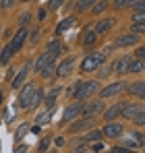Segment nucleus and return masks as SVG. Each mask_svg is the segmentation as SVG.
Returning <instances> with one entry per match:
<instances>
[{
	"instance_id": "1",
	"label": "nucleus",
	"mask_w": 145,
	"mask_h": 153,
	"mask_svg": "<svg viewBox=\"0 0 145 153\" xmlns=\"http://www.w3.org/2000/svg\"><path fill=\"white\" fill-rule=\"evenodd\" d=\"M97 89H99V83L97 81H81V85L77 87V91H75V100L77 102H85V100H89L93 93H97Z\"/></svg>"
},
{
	"instance_id": "2",
	"label": "nucleus",
	"mask_w": 145,
	"mask_h": 153,
	"mask_svg": "<svg viewBox=\"0 0 145 153\" xmlns=\"http://www.w3.org/2000/svg\"><path fill=\"white\" fill-rule=\"evenodd\" d=\"M104 60H106L104 54H89V56H85L81 60V73H93V71H97L104 64Z\"/></svg>"
},
{
	"instance_id": "3",
	"label": "nucleus",
	"mask_w": 145,
	"mask_h": 153,
	"mask_svg": "<svg viewBox=\"0 0 145 153\" xmlns=\"http://www.w3.org/2000/svg\"><path fill=\"white\" fill-rule=\"evenodd\" d=\"M83 105H85V102H72V103H69V105L64 108V116H62L60 124H69V122H72V120H77V118L81 116Z\"/></svg>"
},
{
	"instance_id": "4",
	"label": "nucleus",
	"mask_w": 145,
	"mask_h": 153,
	"mask_svg": "<svg viewBox=\"0 0 145 153\" xmlns=\"http://www.w3.org/2000/svg\"><path fill=\"white\" fill-rule=\"evenodd\" d=\"M126 89V81H116V83H110L106 89H102L99 91V97L102 100H108V97H112V95H118L120 91Z\"/></svg>"
},
{
	"instance_id": "5",
	"label": "nucleus",
	"mask_w": 145,
	"mask_h": 153,
	"mask_svg": "<svg viewBox=\"0 0 145 153\" xmlns=\"http://www.w3.org/2000/svg\"><path fill=\"white\" fill-rule=\"evenodd\" d=\"M33 91H35V85L33 83H27L21 87V91H19V105L25 108V110H29V102H31V97H33Z\"/></svg>"
},
{
	"instance_id": "6",
	"label": "nucleus",
	"mask_w": 145,
	"mask_h": 153,
	"mask_svg": "<svg viewBox=\"0 0 145 153\" xmlns=\"http://www.w3.org/2000/svg\"><path fill=\"white\" fill-rule=\"evenodd\" d=\"M122 132H124V126H122L120 122H116V120L108 122L106 126L102 128V134L104 137H110V139H118V137H122Z\"/></svg>"
},
{
	"instance_id": "7",
	"label": "nucleus",
	"mask_w": 145,
	"mask_h": 153,
	"mask_svg": "<svg viewBox=\"0 0 145 153\" xmlns=\"http://www.w3.org/2000/svg\"><path fill=\"white\" fill-rule=\"evenodd\" d=\"M72 64H75V58L69 56V58H64L58 66H56V71H54V75L58 76V79H64V76H69L72 73Z\"/></svg>"
},
{
	"instance_id": "8",
	"label": "nucleus",
	"mask_w": 145,
	"mask_h": 153,
	"mask_svg": "<svg viewBox=\"0 0 145 153\" xmlns=\"http://www.w3.org/2000/svg\"><path fill=\"white\" fill-rule=\"evenodd\" d=\"M27 33H29V31H27V27H21V29L15 33V37H13V39H10V44H8V46L13 48V52H19L21 48H23L25 39H27Z\"/></svg>"
},
{
	"instance_id": "9",
	"label": "nucleus",
	"mask_w": 145,
	"mask_h": 153,
	"mask_svg": "<svg viewBox=\"0 0 145 153\" xmlns=\"http://www.w3.org/2000/svg\"><path fill=\"white\" fill-rule=\"evenodd\" d=\"M102 110H104V103L102 102H91V103H85L83 105L81 114H83V118H93L97 114H102Z\"/></svg>"
},
{
	"instance_id": "10",
	"label": "nucleus",
	"mask_w": 145,
	"mask_h": 153,
	"mask_svg": "<svg viewBox=\"0 0 145 153\" xmlns=\"http://www.w3.org/2000/svg\"><path fill=\"white\" fill-rule=\"evenodd\" d=\"M124 105H126L124 102H118V103H114V105H110V108L104 112V120H106V122H112V120H116V118H118V116L122 114Z\"/></svg>"
},
{
	"instance_id": "11",
	"label": "nucleus",
	"mask_w": 145,
	"mask_h": 153,
	"mask_svg": "<svg viewBox=\"0 0 145 153\" xmlns=\"http://www.w3.org/2000/svg\"><path fill=\"white\" fill-rule=\"evenodd\" d=\"M27 73H29V64H23L21 68H19V73L10 79V87L13 89H21L25 85V79H27Z\"/></svg>"
},
{
	"instance_id": "12",
	"label": "nucleus",
	"mask_w": 145,
	"mask_h": 153,
	"mask_svg": "<svg viewBox=\"0 0 145 153\" xmlns=\"http://www.w3.org/2000/svg\"><path fill=\"white\" fill-rule=\"evenodd\" d=\"M139 42V35H135V33H124L120 37H116L114 39V46L116 48H126V46H135Z\"/></svg>"
},
{
	"instance_id": "13",
	"label": "nucleus",
	"mask_w": 145,
	"mask_h": 153,
	"mask_svg": "<svg viewBox=\"0 0 145 153\" xmlns=\"http://www.w3.org/2000/svg\"><path fill=\"white\" fill-rule=\"evenodd\" d=\"M93 126V118H79V120H75L71 126H69V132H83L85 128H91Z\"/></svg>"
},
{
	"instance_id": "14",
	"label": "nucleus",
	"mask_w": 145,
	"mask_h": 153,
	"mask_svg": "<svg viewBox=\"0 0 145 153\" xmlns=\"http://www.w3.org/2000/svg\"><path fill=\"white\" fill-rule=\"evenodd\" d=\"M143 112V103H131V105H124V110H122V118H126V120H133L135 116H139Z\"/></svg>"
},
{
	"instance_id": "15",
	"label": "nucleus",
	"mask_w": 145,
	"mask_h": 153,
	"mask_svg": "<svg viewBox=\"0 0 145 153\" xmlns=\"http://www.w3.org/2000/svg\"><path fill=\"white\" fill-rule=\"evenodd\" d=\"M114 23H116V21H114L112 17H110V19H102V21H97V25H96V29H93V31H96L97 35H102V33H108V31L114 27Z\"/></svg>"
},
{
	"instance_id": "16",
	"label": "nucleus",
	"mask_w": 145,
	"mask_h": 153,
	"mask_svg": "<svg viewBox=\"0 0 145 153\" xmlns=\"http://www.w3.org/2000/svg\"><path fill=\"white\" fill-rule=\"evenodd\" d=\"M129 93H131V95H135V97H139V100H145V83H143V81L131 83Z\"/></svg>"
},
{
	"instance_id": "17",
	"label": "nucleus",
	"mask_w": 145,
	"mask_h": 153,
	"mask_svg": "<svg viewBox=\"0 0 145 153\" xmlns=\"http://www.w3.org/2000/svg\"><path fill=\"white\" fill-rule=\"evenodd\" d=\"M64 50H67V48L60 44V39H58V37H56V39H52V42H48V48H46V52H48V54H52L54 58H56L58 54H62Z\"/></svg>"
},
{
	"instance_id": "18",
	"label": "nucleus",
	"mask_w": 145,
	"mask_h": 153,
	"mask_svg": "<svg viewBox=\"0 0 145 153\" xmlns=\"http://www.w3.org/2000/svg\"><path fill=\"white\" fill-rule=\"evenodd\" d=\"M60 91H62L60 87H54V89H50V91H48V95L42 100V102L46 103V108H48V110H52V108H54V103H56V97L60 95Z\"/></svg>"
},
{
	"instance_id": "19",
	"label": "nucleus",
	"mask_w": 145,
	"mask_h": 153,
	"mask_svg": "<svg viewBox=\"0 0 145 153\" xmlns=\"http://www.w3.org/2000/svg\"><path fill=\"white\" fill-rule=\"evenodd\" d=\"M50 60H54V56H52V54H48V52L40 54V56H37V60H35V64H33V71H35V73H40V71L48 64Z\"/></svg>"
},
{
	"instance_id": "20",
	"label": "nucleus",
	"mask_w": 145,
	"mask_h": 153,
	"mask_svg": "<svg viewBox=\"0 0 145 153\" xmlns=\"http://www.w3.org/2000/svg\"><path fill=\"white\" fill-rule=\"evenodd\" d=\"M129 62H131V58H129V56L120 58L118 62H114V71H116L118 75H126V73H129Z\"/></svg>"
},
{
	"instance_id": "21",
	"label": "nucleus",
	"mask_w": 145,
	"mask_h": 153,
	"mask_svg": "<svg viewBox=\"0 0 145 153\" xmlns=\"http://www.w3.org/2000/svg\"><path fill=\"white\" fill-rule=\"evenodd\" d=\"M96 42H97V33H96V31H87V33L81 37V44H83L85 48H91Z\"/></svg>"
},
{
	"instance_id": "22",
	"label": "nucleus",
	"mask_w": 145,
	"mask_h": 153,
	"mask_svg": "<svg viewBox=\"0 0 145 153\" xmlns=\"http://www.w3.org/2000/svg\"><path fill=\"white\" fill-rule=\"evenodd\" d=\"M42 100H44V91L35 87V91H33V97H31V102H29V110H35V108L42 103Z\"/></svg>"
},
{
	"instance_id": "23",
	"label": "nucleus",
	"mask_w": 145,
	"mask_h": 153,
	"mask_svg": "<svg viewBox=\"0 0 145 153\" xmlns=\"http://www.w3.org/2000/svg\"><path fill=\"white\" fill-rule=\"evenodd\" d=\"M75 25V17H69V19H64V21H60L58 23V27H56V35H62L69 27Z\"/></svg>"
},
{
	"instance_id": "24",
	"label": "nucleus",
	"mask_w": 145,
	"mask_h": 153,
	"mask_svg": "<svg viewBox=\"0 0 145 153\" xmlns=\"http://www.w3.org/2000/svg\"><path fill=\"white\" fill-rule=\"evenodd\" d=\"M108 6H110V2H108V0H96V4L91 6V13H93V15H102Z\"/></svg>"
},
{
	"instance_id": "25",
	"label": "nucleus",
	"mask_w": 145,
	"mask_h": 153,
	"mask_svg": "<svg viewBox=\"0 0 145 153\" xmlns=\"http://www.w3.org/2000/svg\"><path fill=\"white\" fill-rule=\"evenodd\" d=\"M54 71H56V64H54V60H50L48 64L40 71V75L44 76V79H50V76H54Z\"/></svg>"
},
{
	"instance_id": "26",
	"label": "nucleus",
	"mask_w": 145,
	"mask_h": 153,
	"mask_svg": "<svg viewBox=\"0 0 145 153\" xmlns=\"http://www.w3.org/2000/svg\"><path fill=\"white\" fill-rule=\"evenodd\" d=\"M129 73H143V58L131 60L129 62Z\"/></svg>"
},
{
	"instance_id": "27",
	"label": "nucleus",
	"mask_w": 145,
	"mask_h": 153,
	"mask_svg": "<svg viewBox=\"0 0 145 153\" xmlns=\"http://www.w3.org/2000/svg\"><path fill=\"white\" fill-rule=\"evenodd\" d=\"M29 124H21V126L17 128V132H15V143H19V141H23L25 139V134H27V132H29Z\"/></svg>"
},
{
	"instance_id": "28",
	"label": "nucleus",
	"mask_w": 145,
	"mask_h": 153,
	"mask_svg": "<svg viewBox=\"0 0 145 153\" xmlns=\"http://www.w3.org/2000/svg\"><path fill=\"white\" fill-rule=\"evenodd\" d=\"M13 54H15V52H13L10 46L2 48V50H0V62H2V64H8V60H10V56H13Z\"/></svg>"
},
{
	"instance_id": "29",
	"label": "nucleus",
	"mask_w": 145,
	"mask_h": 153,
	"mask_svg": "<svg viewBox=\"0 0 145 153\" xmlns=\"http://www.w3.org/2000/svg\"><path fill=\"white\" fill-rule=\"evenodd\" d=\"M93 4H96V0H79L75 8H77V13H83V10H87V8H91Z\"/></svg>"
},
{
	"instance_id": "30",
	"label": "nucleus",
	"mask_w": 145,
	"mask_h": 153,
	"mask_svg": "<svg viewBox=\"0 0 145 153\" xmlns=\"http://www.w3.org/2000/svg\"><path fill=\"white\" fill-rule=\"evenodd\" d=\"M145 31V23L143 21H135L133 25H131V33H135V35H141Z\"/></svg>"
},
{
	"instance_id": "31",
	"label": "nucleus",
	"mask_w": 145,
	"mask_h": 153,
	"mask_svg": "<svg viewBox=\"0 0 145 153\" xmlns=\"http://www.w3.org/2000/svg\"><path fill=\"white\" fill-rule=\"evenodd\" d=\"M102 137H104V134H102V130H91V132H87L83 139H85V141H99Z\"/></svg>"
},
{
	"instance_id": "32",
	"label": "nucleus",
	"mask_w": 145,
	"mask_h": 153,
	"mask_svg": "<svg viewBox=\"0 0 145 153\" xmlns=\"http://www.w3.org/2000/svg\"><path fill=\"white\" fill-rule=\"evenodd\" d=\"M35 122H37V124H46V122H50V110H46V112H42V114H37Z\"/></svg>"
},
{
	"instance_id": "33",
	"label": "nucleus",
	"mask_w": 145,
	"mask_h": 153,
	"mask_svg": "<svg viewBox=\"0 0 145 153\" xmlns=\"http://www.w3.org/2000/svg\"><path fill=\"white\" fill-rule=\"evenodd\" d=\"M131 2H133V0H114V4H112V6H114L116 10H120V8H126V6H131Z\"/></svg>"
},
{
	"instance_id": "34",
	"label": "nucleus",
	"mask_w": 145,
	"mask_h": 153,
	"mask_svg": "<svg viewBox=\"0 0 145 153\" xmlns=\"http://www.w3.org/2000/svg\"><path fill=\"white\" fill-rule=\"evenodd\" d=\"M48 147H50V137H48V139H42V141H40L37 151H40V153H46V151H48Z\"/></svg>"
},
{
	"instance_id": "35",
	"label": "nucleus",
	"mask_w": 145,
	"mask_h": 153,
	"mask_svg": "<svg viewBox=\"0 0 145 153\" xmlns=\"http://www.w3.org/2000/svg\"><path fill=\"white\" fill-rule=\"evenodd\" d=\"M29 21H31V13H23V15L19 17V25H21V27H27Z\"/></svg>"
},
{
	"instance_id": "36",
	"label": "nucleus",
	"mask_w": 145,
	"mask_h": 153,
	"mask_svg": "<svg viewBox=\"0 0 145 153\" xmlns=\"http://www.w3.org/2000/svg\"><path fill=\"white\" fill-rule=\"evenodd\" d=\"M133 139H135V143H137L139 147H143V132H141V130H135V132H133Z\"/></svg>"
},
{
	"instance_id": "37",
	"label": "nucleus",
	"mask_w": 145,
	"mask_h": 153,
	"mask_svg": "<svg viewBox=\"0 0 145 153\" xmlns=\"http://www.w3.org/2000/svg\"><path fill=\"white\" fill-rule=\"evenodd\" d=\"M64 4V0H50V4H48V10H56V8H60Z\"/></svg>"
},
{
	"instance_id": "38",
	"label": "nucleus",
	"mask_w": 145,
	"mask_h": 153,
	"mask_svg": "<svg viewBox=\"0 0 145 153\" xmlns=\"http://www.w3.org/2000/svg\"><path fill=\"white\" fill-rule=\"evenodd\" d=\"M133 122H135L137 126H143V124H145V112H141L139 116H135V118H133Z\"/></svg>"
},
{
	"instance_id": "39",
	"label": "nucleus",
	"mask_w": 145,
	"mask_h": 153,
	"mask_svg": "<svg viewBox=\"0 0 145 153\" xmlns=\"http://www.w3.org/2000/svg\"><path fill=\"white\" fill-rule=\"evenodd\" d=\"M143 4H145V0H133V2H131V8H135V10H143Z\"/></svg>"
},
{
	"instance_id": "40",
	"label": "nucleus",
	"mask_w": 145,
	"mask_h": 153,
	"mask_svg": "<svg viewBox=\"0 0 145 153\" xmlns=\"http://www.w3.org/2000/svg\"><path fill=\"white\" fill-rule=\"evenodd\" d=\"M110 153H135L133 149H126V147H114Z\"/></svg>"
},
{
	"instance_id": "41",
	"label": "nucleus",
	"mask_w": 145,
	"mask_h": 153,
	"mask_svg": "<svg viewBox=\"0 0 145 153\" xmlns=\"http://www.w3.org/2000/svg\"><path fill=\"white\" fill-rule=\"evenodd\" d=\"M143 19H145V13H143V10H135L133 21H143Z\"/></svg>"
},
{
	"instance_id": "42",
	"label": "nucleus",
	"mask_w": 145,
	"mask_h": 153,
	"mask_svg": "<svg viewBox=\"0 0 145 153\" xmlns=\"http://www.w3.org/2000/svg\"><path fill=\"white\" fill-rule=\"evenodd\" d=\"M37 35H40V29H33V31H31V35H29V42H31V44H35V42H37Z\"/></svg>"
},
{
	"instance_id": "43",
	"label": "nucleus",
	"mask_w": 145,
	"mask_h": 153,
	"mask_svg": "<svg viewBox=\"0 0 145 153\" xmlns=\"http://www.w3.org/2000/svg\"><path fill=\"white\" fill-rule=\"evenodd\" d=\"M0 4H2V8H8V6L15 4V0H0Z\"/></svg>"
},
{
	"instance_id": "44",
	"label": "nucleus",
	"mask_w": 145,
	"mask_h": 153,
	"mask_svg": "<svg viewBox=\"0 0 145 153\" xmlns=\"http://www.w3.org/2000/svg\"><path fill=\"white\" fill-rule=\"evenodd\" d=\"M46 15H48V10H46V8H42V10L37 13V19H40V21H44V19H46Z\"/></svg>"
},
{
	"instance_id": "45",
	"label": "nucleus",
	"mask_w": 145,
	"mask_h": 153,
	"mask_svg": "<svg viewBox=\"0 0 145 153\" xmlns=\"http://www.w3.org/2000/svg\"><path fill=\"white\" fill-rule=\"evenodd\" d=\"M54 143H56V147H62L67 141H64V137H56V141H54Z\"/></svg>"
},
{
	"instance_id": "46",
	"label": "nucleus",
	"mask_w": 145,
	"mask_h": 153,
	"mask_svg": "<svg viewBox=\"0 0 145 153\" xmlns=\"http://www.w3.org/2000/svg\"><path fill=\"white\" fill-rule=\"evenodd\" d=\"M135 54H137V58H143V54H145V48H143V46H139Z\"/></svg>"
},
{
	"instance_id": "47",
	"label": "nucleus",
	"mask_w": 145,
	"mask_h": 153,
	"mask_svg": "<svg viewBox=\"0 0 145 153\" xmlns=\"http://www.w3.org/2000/svg\"><path fill=\"white\" fill-rule=\"evenodd\" d=\"M102 149H104V145H102V143L97 141L96 145H93V153H99V151H102Z\"/></svg>"
},
{
	"instance_id": "48",
	"label": "nucleus",
	"mask_w": 145,
	"mask_h": 153,
	"mask_svg": "<svg viewBox=\"0 0 145 153\" xmlns=\"http://www.w3.org/2000/svg\"><path fill=\"white\" fill-rule=\"evenodd\" d=\"M72 153H85V147L79 145V147H75V151H72Z\"/></svg>"
},
{
	"instance_id": "49",
	"label": "nucleus",
	"mask_w": 145,
	"mask_h": 153,
	"mask_svg": "<svg viewBox=\"0 0 145 153\" xmlns=\"http://www.w3.org/2000/svg\"><path fill=\"white\" fill-rule=\"evenodd\" d=\"M25 149H27V147H25V145H19V147H17V149H15V153H25Z\"/></svg>"
},
{
	"instance_id": "50",
	"label": "nucleus",
	"mask_w": 145,
	"mask_h": 153,
	"mask_svg": "<svg viewBox=\"0 0 145 153\" xmlns=\"http://www.w3.org/2000/svg\"><path fill=\"white\" fill-rule=\"evenodd\" d=\"M0 103H2V91H0Z\"/></svg>"
},
{
	"instance_id": "51",
	"label": "nucleus",
	"mask_w": 145,
	"mask_h": 153,
	"mask_svg": "<svg viewBox=\"0 0 145 153\" xmlns=\"http://www.w3.org/2000/svg\"><path fill=\"white\" fill-rule=\"evenodd\" d=\"M19 2H29V0H19Z\"/></svg>"
},
{
	"instance_id": "52",
	"label": "nucleus",
	"mask_w": 145,
	"mask_h": 153,
	"mask_svg": "<svg viewBox=\"0 0 145 153\" xmlns=\"http://www.w3.org/2000/svg\"><path fill=\"white\" fill-rule=\"evenodd\" d=\"M0 10H2V4H0Z\"/></svg>"
},
{
	"instance_id": "53",
	"label": "nucleus",
	"mask_w": 145,
	"mask_h": 153,
	"mask_svg": "<svg viewBox=\"0 0 145 153\" xmlns=\"http://www.w3.org/2000/svg\"><path fill=\"white\" fill-rule=\"evenodd\" d=\"M0 50H2V48H0Z\"/></svg>"
}]
</instances>
